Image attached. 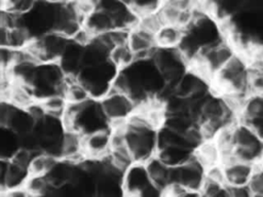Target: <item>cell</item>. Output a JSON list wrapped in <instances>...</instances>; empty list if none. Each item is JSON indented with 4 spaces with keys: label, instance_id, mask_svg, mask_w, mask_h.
Wrapping results in <instances>:
<instances>
[{
    "label": "cell",
    "instance_id": "cell-33",
    "mask_svg": "<svg viewBox=\"0 0 263 197\" xmlns=\"http://www.w3.org/2000/svg\"><path fill=\"white\" fill-rule=\"evenodd\" d=\"M229 197H254V192L249 185L227 186Z\"/></svg>",
    "mask_w": 263,
    "mask_h": 197
},
{
    "label": "cell",
    "instance_id": "cell-35",
    "mask_svg": "<svg viewBox=\"0 0 263 197\" xmlns=\"http://www.w3.org/2000/svg\"><path fill=\"white\" fill-rule=\"evenodd\" d=\"M2 197H29V192L24 187L3 190Z\"/></svg>",
    "mask_w": 263,
    "mask_h": 197
},
{
    "label": "cell",
    "instance_id": "cell-2",
    "mask_svg": "<svg viewBox=\"0 0 263 197\" xmlns=\"http://www.w3.org/2000/svg\"><path fill=\"white\" fill-rule=\"evenodd\" d=\"M232 146L235 158L255 165L263 161V139L241 120L232 126Z\"/></svg>",
    "mask_w": 263,
    "mask_h": 197
},
{
    "label": "cell",
    "instance_id": "cell-22",
    "mask_svg": "<svg viewBox=\"0 0 263 197\" xmlns=\"http://www.w3.org/2000/svg\"><path fill=\"white\" fill-rule=\"evenodd\" d=\"M191 149L168 146L158 150L157 155L170 166H177L190 159Z\"/></svg>",
    "mask_w": 263,
    "mask_h": 197
},
{
    "label": "cell",
    "instance_id": "cell-31",
    "mask_svg": "<svg viewBox=\"0 0 263 197\" xmlns=\"http://www.w3.org/2000/svg\"><path fill=\"white\" fill-rule=\"evenodd\" d=\"M249 186L255 195H263V163L256 165Z\"/></svg>",
    "mask_w": 263,
    "mask_h": 197
},
{
    "label": "cell",
    "instance_id": "cell-8",
    "mask_svg": "<svg viewBox=\"0 0 263 197\" xmlns=\"http://www.w3.org/2000/svg\"><path fill=\"white\" fill-rule=\"evenodd\" d=\"M127 44L134 52L136 60L151 57L155 46H157L156 34L137 24V26L130 29Z\"/></svg>",
    "mask_w": 263,
    "mask_h": 197
},
{
    "label": "cell",
    "instance_id": "cell-27",
    "mask_svg": "<svg viewBox=\"0 0 263 197\" xmlns=\"http://www.w3.org/2000/svg\"><path fill=\"white\" fill-rule=\"evenodd\" d=\"M163 125L172 130L185 134L193 126V123L189 113H182L167 115L164 119Z\"/></svg>",
    "mask_w": 263,
    "mask_h": 197
},
{
    "label": "cell",
    "instance_id": "cell-4",
    "mask_svg": "<svg viewBox=\"0 0 263 197\" xmlns=\"http://www.w3.org/2000/svg\"><path fill=\"white\" fill-rule=\"evenodd\" d=\"M100 106L106 118L113 123L127 120L138 109L137 104L128 94L113 88L101 98Z\"/></svg>",
    "mask_w": 263,
    "mask_h": 197
},
{
    "label": "cell",
    "instance_id": "cell-3",
    "mask_svg": "<svg viewBox=\"0 0 263 197\" xmlns=\"http://www.w3.org/2000/svg\"><path fill=\"white\" fill-rule=\"evenodd\" d=\"M151 58L163 76L167 84L176 87L185 71V57L178 47L166 48L157 46L153 51Z\"/></svg>",
    "mask_w": 263,
    "mask_h": 197
},
{
    "label": "cell",
    "instance_id": "cell-29",
    "mask_svg": "<svg viewBox=\"0 0 263 197\" xmlns=\"http://www.w3.org/2000/svg\"><path fill=\"white\" fill-rule=\"evenodd\" d=\"M38 1L39 0H14L4 8L11 10L18 15H25L36 7Z\"/></svg>",
    "mask_w": 263,
    "mask_h": 197
},
{
    "label": "cell",
    "instance_id": "cell-34",
    "mask_svg": "<svg viewBox=\"0 0 263 197\" xmlns=\"http://www.w3.org/2000/svg\"><path fill=\"white\" fill-rule=\"evenodd\" d=\"M253 90L263 94V66H254V76H253Z\"/></svg>",
    "mask_w": 263,
    "mask_h": 197
},
{
    "label": "cell",
    "instance_id": "cell-9",
    "mask_svg": "<svg viewBox=\"0 0 263 197\" xmlns=\"http://www.w3.org/2000/svg\"><path fill=\"white\" fill-rule=\"evenodd\" d=\"M83 149L84 154L93 159L108 155L111 150V132L108 129H103L85 134Z\"/></svg>",
    "mask_w": 263,
    "mask_h": 197
},
{
    "label": "cell",
    "instance_id": "cell-24",
    "mask_svg": "<svg viewBox=\"0 0 263 197\" xmlns=\"http://www.w3.org/2000/svg\"><path fill=\"white\" fill-rule=\"evenodd\" d=\"M39 102L44 108L46 114L62 117V118L68 106V101L63 93H54V94L48 95Z\"/></svg>",
    "mask_w": 263,
    "mask_h": 197
},
{
    "label": "cell",
    "instance_id": "cell-28",
    "mask_svg": "<svg viewBox=\"0 0 263 197\" xmlns=\"http://www.w3.org/2000/svg\"><path fill=\"white\" fill-rule=\"evenodd\" d=\"M163 107L167 115L189 113V100L186 96L174 92L163 101Z\"/></svg>",
    "mask_w": 263,
    "mask_h": 197
},
{
    "label": "cell",
    "instance_id": "cell-7",
    "mask_svg": "<svg viewBox=\"0 0 263 197\" xmlns=\"http://www.w3.org/2000/svg\"><path fill=\"white\" fill-rule=\"evenodd\" d=\"M239 120L263 139V94L254 92L243 101L239 109Z\"/></svg>",
    "mask_w": 263,
    "mask_h": 197
},
{
    "label": "cell",
    "instance_id": "cell-16",
    "mask_svg": "<svg viewBox=\"0 0 263 197\" xmlns=\"http://www.w3.org/2000/svg\"><path fill=\"white\" fill-rule=\"evenodd\" d=\"M185 30L178 25L164 24L156 33L157 46L166 48L178 47L184 38Z\"/></svg>",
    "mask_w": 263,
    "mask_h": 197
},
{
    "label": "cell",
    "instance_id": "cell-14",
    "mask_svg": "<svg viewBox=\"0 0 263 197\" xmlns=\"http://www.w3.org/2000/svg\"><path fill=\"white\" fill-rule=\"evenodd\" d=\"M31 41H32V36L23 26H17L11 29L1 27L0 29L1 47L23 49Z\"/></svg>",
    "mask_w": 263,
    "mask_h": 197
},
{
    "label": "cell",
    "instance_id": "cell-18",
    "mask_svg": "<svg viewBox=\"0 0 263 197\" xmlns=\"http://www.w3.org/2000/svg\"><path fill=\"white\" fill-rule=\"evenodd\" d=\"M157 143L158 150L168 146L192 149V146L190 145L185 134L172 130L171 128L164 125L157 130Z\"/></svg>",
    "mask_w": 263,
    "mask_h": 197
},
{
    "label": "cell",
    "instance_id": "cell-21",
    "mask_svg": "<svg viewBox=\"0 0 263 197\" xmlns=\"http://www.w3.org/2000/svg\"><path fill=\"white\" fill-rule=\"evenodd\" d=\"M196 156L206 168L221 164V151L214 140L204 141L197 149Z\"/></svg>",
    "mask_w": 263,
    "mask_h": 197
},
{
    "label": "cell",
    "instance_id": "cell-15",
    "mask_svg": "<svg viewBox=\"0 0 263 197\" xmlns=\"http://www.w3.org/2000/svg\"><path fill=\"white\" fill-rule=\"evenodd\" d=\"M206 91L208 86L205 78L192 70L188 73L186 72L176 85V92L186 97Z\"/></svg>",
    "mask_w": 263,
    "mask_h": 197
},
{
    "label": "cell",
    "instance_id": "cell-13",
    "mask_svg": "<svg viewBox=\"0 0 263 197\" xmlns=\"http://www.w3.org/2000/svg\"><path fill=\"white\" fill-rule=\"evenodd\" d=\"M145 166L152 183L160 190L165 191L170 186L171 166L167 165L158 155L147 160L145 162Z\"/></svg>",
    "mask_w": 263,
    "mask_h": 197
},
{
    "label": "cell",
    "instance_id": "cell-23",
    "mask_svg": "<svg viewBox=\"0 0 263 197\" xmlns=\"http://www.w3.org/2000/svg\"><path fill=\"white\" fill-rule=\"evenodd\" d=\"M0 149L2 158H7L10 156V158L13 156V154L20 149V142H18V134L15 133L12 129H10L7 126H2L1 132H0Z\"/></svg>",
    "mask_w": 263,
    "mask_h": 197
},
{
    "label": "cell",
    "instance_id": "cell-19",
    "mask_svg": "<svg viewBox=\"0 0 263 197\" xmlns=\"http://www.w3.org/2000/svg\"><path fill=\"white\" fill-rule=\"evenodd\" d=\"M64 95L68 103L73 104H82L91 100V94L88 88L78 78L72 80L66 79Z\"/></svg>",
    "mask_w": 263,
    "mask_h": 197
},
{
    "label": "cell",
    "instance_id": "cell-11",
    "mask_svg": "<svg viewBox=\"0 0 263 197\" xmlns=\"http://www.w3.org/2000/svg\"><path fill=\"white\" fill-rule=\"evenodd\" d=\"M83 27L95 37L115 29L116 24L112 15L102 9L96 8L84 18Z\"/></svg>",
    "mask_w": 263,
    "mask_h": 197
},
{
    "label": "cell",
    "instance_id": "cell-17",
    "mask_svg": "<svg viewBox=\"0 0 263 197\" xmlns=\"http://www.w3.org/2000/svg\"><path fill=\"white\" fill-rule=\"evenodd\" d=\"M35 125V120L31 117L25 109H20L13 106L7 123L5 126L12 129L18 135L30 132L33 130Z\"/></svg>",
    "mask_w": 263,
    "mask_h": 197
},
{
    "label": "cell",
    "instance_id": "cell-12",
    "mask_svg": "<svg viewBox=\"0 0 263 197\" xmlns=\"http://www.w3.org/2000/svg\"><path fill=\"white\" fill-rule=\"evenodd\" d=\"M84 135L75 129H66L62 141V157L68 161H75L84 154Z\"/></svg>",
    "mask_w": 263,
    "mask_h": 197
},
{
    "label": "cell",
    "instance_id": "cell-6",
    "mask_svg": "<svg viewBox=\"0 0 263 197\" xmlns=\"http://www.w3.org/2000/svg\"><path fill=\"white\" fill-rule=\"evenodd\" d=\"M122 187L126 197H139L154 184L152 183L145 163L135 162L124 172Z\"/></svg>",
    "mask_w": 263,
    "mask_h": 197
},
{
    "label": "cell",
    "instance_id": "cell-25",
    "mask_svg": "<svg viewBox=\"0 0 263 197\" xmlns=\"http://www.w3.org/2000/svg\"><path fill=\"white\" fill-rule=\"evenodd\" d=\"M109 61L119 69H124L130 66L135 61L136 56L128 44L115 46L111 49L109 54Z\"/></svg>",
    "mask_w": 263,
    "mask_h": 197
},
{
    "label": "cell",
    "instance_id": "cell-20",
    "mask_svg": "<svg viewBox=\"0 0 263 197\" xmlns=\"http://www.w3.org/2000/svg\"><path fill=\"white\" fill-rule=\"evenodd\" d=\"M59 159L48 153L37 151L34 152L33 158L29 166L30 174L46 175L58 163Z\"/></svg>",
    "mask_w": 263,
    "mask_h": 197
},
{
    "label": "cell",
    "instance_id": "cell-38",
    "mask_svg": "<svg viewBox=\"0 0 263 197\" xmlns=\"http://www.w3.org/2000/svg\"><path fill=\"white\" fill-rule=\"evenodd\" d=\"M254 197H263V195H254Z\"/></svg>",
    "mask_w": 263,
    "mask_h": 197
},
{
    "label": "cell",
    "instance_id": "cell-30",
    "mask_svg": "<svg viewBox=\"0 0 263 197\" xmlns=\"http://www.w3.org/2000/svg\"><path fill=\"white\" fill-rule=\"evenodd\" d=\"M17 49L10 47H1L0 49V63L2 71H9L16 61Z\"/></svg>",
    "mask_w": 263,
    "mask_h": 197
},
{
    "label": "cell",
    "instance_id": "cell-10",
    "mask_svg": "<svg viewBox=\"0 0 263 197\" xmlns=\"http://www.w3.org/2000/svg\"><path fill=\"white\" fill-rule=\"evenodd\" d=\"M2 95L4 96L3 101L10 103L16 108L25 110L38 101L30 84L14 79L10 88Z\"/></svg>",
    "mask_w": 263,
    "mask_h": 197
},
{
    "label": "cell",
    "instance_id": "cell-26",
    "mask_svg": "<svg viewBox=\"0 0 263 197\" xmlns=\"http://www.w3.org/2000/svg\"><path fill=\"white\" fill-rule=\"evenodd\" d=\"M51 183L49 182L48 178L46 175H37V174H29L27 178L24 188L31 194L38 195V196H44L46 194H49V187Z\"/></svg>",
    "mask_w": 263,
    "mask_h": 197
},
{
    "label": "cell",
    "instance_id": "cell-36",
    "mask_svg": "<svg viewBox=\"0 0 263 197\" xmlns=\"http://www.w3.org/2000/svg\"><path fill=\"white\" fill-rule=\"evenodd\" d=\"M46 3H49V4H54V5H59V4H64L66 3L67 0H42Z\"/></svg>",
    "mask_w": 263,
    "mask_h": 197
},
{
    "label": "cell",
    "instance_id": "cell-5",
    "mask_svg": "<svg viewBox=\"0 0 263 197\" xmlns=\"http://www.w3.org/2000/svg\"><path fill=\"white\" fill-rule=\"evenodd\" d=\"M221 166L226 186L249 185L256 167L255 164L239 160L233 155L222 158Z\"/></svg>",
    "mask_w": 263,
    "mask_h": 197
},
{
    "label": "cell",
    "instance_id": "cell-32",
    "mask_svg": "<svg viewBox=\"0 0 263 197\" xmlns=\"http://www.w3.org/2000/svg\"><path fill=\"white\" fill-rule=\"evenodd\" d=\"M33 154H34V152H31V151H29V150L20 148V149L13 154V156L10 158V160L13 161L14 163L18 164L20 166H22V167H24V168H26V169H29L31 160H32V158H33Z\"/></svg>",
    "mask_w": 263,
    "mask_h": 197
},
{
    "label": "cell",
    "instance_id": "cell-1",
    "mask_svg": "<svg viewBox=\"0 0 263 197\" xmlns=\"http://www.w3.org/2000/svg\"><path fill=\"white\" fill-rule=\"evenodd\" d=\"M254 66L250 57L237 52L212 79L220 94L231 98L240 109L253 90Z\"/></svg>",
    "mask_w": 263,
    "mask_h": 197
},
{
    "label": "cell",
    "instance_id": "cell-37",
    "mask_svg": "<svg viewBox=\"0 0 263 197\" xmlns=\"http://www.w3.org/2000/svg\"><path fill=\"white\" fill-rule=\"evenodd\" d=\"M87 1H89V2L93 3V4L97 6V4H98V1H99V0H87Z\"/></svg>",
    "mask_w": 263,
    "mask_h": 197
}]
</instances>
